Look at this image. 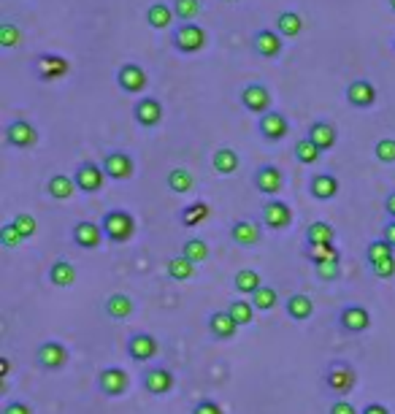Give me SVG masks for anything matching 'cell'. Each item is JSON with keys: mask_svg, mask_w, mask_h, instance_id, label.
<instances>
[{"mask_svg": "<svg viewBox=\"0 0 395 414\" xmlns=\"http://www.w3.org/2000/svg\"><path fill=\"white\" fill-rule=\"evenodd\" d=\"M101 228L111 244H127L136 236V217L125 209H111L101 219Z\"/></svg>", "mask_w": 395, "mask_h": 414, "instance_id": "cell-1", "label": "cell"}, {"mask_svg": "<svg viewBox=\"0 0 395 414\" xmlns=\"http://www.w3.org/2000/svg\"><path fill=\"white\" fill-rule=\"evenodd\" d=\"M206 41H209V35L198 22H179L173 28V35H171V46L179 54H195L206 46Z\"/></svg>", "mask_w": 395, "mask_h": 414, "instance_id": "cell-2", "label": "cell"}, {"mask_svg": "<svg viewBox=\"0 0 395 414\" xmlns=\"http://www.w3.org/2000/svg\"><path fill=\"white\" fill-rule=\"evenodd\" d=\"M325 384L336 396H350L352 390H355V384H357V374H355V368L350 363L333 360L328 366V371H325Z\"/></svg>", "mask_w": 395, "mask_h": 414, "instance_id": "cell-3", "label": "cell"}, {"mask_svg": "<svg viewBox=\"0 0 395 414\" xmlns=\"http://www.w3.org/2000/svg\"><path fill=\"white\" fill-rule=\"evenodd\" d=\"M252 54H258L263 60H276L285 49V38L276 33V28H260V30L252 33Z\"/></svg>", "mask_w": 395, "mask_h": 414, "instance_id": "cell-4", "label": "cell"}, {"mask_svg": "<svg viewBox=\"0 0 395 414\" xmlns=\"http://www.w3.org/2000/svg\"><path fill=\"white\" fill-rule=\"evenodd\" d=\"M239 100H241V106L246 108L249 114H258V117H263V114L271 111V92H268V87H265L263 81H249V84H244Z\"/></svg>", "mask_w": 395, "mask_h": 414, "instance_id": "cell-5", "label": "cell"}, {"mask_svg": "<svg viewBox=\"0 0 395 414\" xmlns=\"http://www.w3.org/2000/svg\"><path fill=\"white\" fill-rule=\"evenodd\" d=\"M33 74L41 79V81H57V79L68 76L71 74V62L65 60L62 54H38L35 62H33Z\"/></svg>", "mask_w": 395, "mask_h": 414, "instance_id": "cell-6", "label": "cell"}, {"mask_svg": "<svg viewBox=\"0 0 395 414\" xmlns=\"http://www.w3.org/2000/svg\"><path fill=\"white\" fill-rule=\"evenodd\" d=\"M74 182L81 192H87V195H95V192H101V187L106 182V171L101 163H92V160H84L81 166L76 168L74 173Z\"/></svg>", "mask_w": 395, "mask_h": 414, "instance_id": "cell-7", "label": "cell"}, {"mask_svg": "<svg viewBox=\"0 0 395 414\" xmlns=\"http://www.w3.org/2000/svg\"><path fill=\"white\" fill-rule=\"evenodd\" d=\"M127 387H130V376H127V371L120 366H108L101 371V376H98V390L108 396V398H120L127 393Z\"/></svg>", "mask_w": 395, "mask_h": 414, "instance_id": "cell-8", "label": "cell"}, {"mask_svg": "<svg viewBox=\"0 0 395 414\" xmlns=\"http://www.w3.org/2000/svg\"><path fill=\"white\" fill-rule=\"evenodd\" d=\"M6 144L8 146H16V149H33L38 144V130L35 125L28 122V120H14V122L6 125Z\"/></svg>", "mask_w": 395, "mask_h": 414, "instance_id": "cell-9", "label": "cell"}, {"mask_svg": "<svg viewBox=\"0 0 395 414\" xmlns=\"http://www.w3.org/2000/svg\"><path fill=\"white\" fill-rule=\"evenodd\" d=\"M103 171H106L108 179H114V182H125V179H130L133 173H136V163H133V157L127 152H122V149H114V152H106L103 157Z\"/></svg>", "mask_w": 395, "mask_h": 414, "instance_id": "cell-10", "label": "cell"}, {"mask_svg": "<svg viewBox=\"0 0 395 414\" xmlns=\"http://www.w3.org/2000/svg\"><path fill=\"white\" fill-rule=\"evenodd\" d=\"M260 219L268 230H287L292 225V212L285 200L271 198L263 209H260Z\"/></svg>", "mask_w": 395, "mask_h": 414, "instance_id": "cell-11", "label": "cell"}, {"mask_svg": "<svg viewBox=\"0 0 395 414\" xmlns=\"http://www.w3.org/2000/svg\"><path fill=\"white\" fill-rule=\"evenodd\" d=\"M117 84H120L122 92L138 95V92L147 90L149 79H147V71L138 62H125V65H120V71H117Z\"/></svg>", "mask_w": 395, "mask_h": 414, "instance_id": "cell-12", "label": "cell"}, {"mask_svg": "<svg viewBox=\"0 0 395 414\" xmlns=\"http://www.w3.org/2000/svg\"><path fill=\"white\" fill-rule=\"evenodd\" d=\"M35 363L44 368V371H60L68 363V350L62 341H44L38 350H35Z\"/></svg>", "mask_w": 395, "mask_h": 414, "instance_id": "cell-13", "label": "cell"}, {"mask_svg": "<svg viewBox=\"0 0 395 414\" xmlns=\"http://www.w3.org/2000/svg\"><path fill=\"white\" fill-rule=\"evenodd\" d=\"M252 184H255V190L263 192V195H276L282 187H285V173L282 168H276V166H260L255 173H252Z\"/></svg>", "mask_w": 395, "mask_h": 414, "instance_id": "cell-14", "label": "cell"}, {"mask_svg": "<svg viewBox=\"0 0 395 414\" xmlns=\"http://www.w3.org/2000/svg\"><path fill=\"white\" fill-rule=\"evenodd\" d=\"M344 95H347V103L352 108H371L377 103V87L368 79H355V81H350Z\"/></svg>", "mask_w": 395, "mask_h": 414, "instance_id": "cell-15", "label": "cell"}, {"mask_svg": "<svg viewBox=\"0 0 395 414\" xmlns=\"http://www.w3.org/2000/svg\"><path fill=\"white\" fill-rule=\"evenodd\" d=\"M258 133L265 138V141H271V144L282 141V138L290 133L287 117H285L282 111H268V114H263L258 122Z\"/></svg>", "mask_w": 395, "mask_h": 414, "instance_id": "cell-16", "label": "cell"}, {"mask_svg": "<svg viewBox=\"0 0 395 414\" xmlns=\"http://www.w3.org/2000/svg\"><path fill=\"white\" fill-rule=\"evenodd\" d=\"M106 233L101 228V222H92V219H81L74 225V244L81 249H98L103 244Z\"/></svg>", "mask_w": 395, "mask_h": 414, "instance_id": "cell-17", "label": "cell"}, {"mask_svg": "<svg viewBox=\"0 0 395 414\" xmlns=\"http://www.w3.org/2000/svg\"><path fill=\"white\" fill-rule=\"evenodd\" d=\"M133 117L141 127H157L166 117V108L157 98H141L136 106H133Z\"/></svg>", "mask_w": 395, "mask_h": 414, "instance_id": "cell-18", "label": "cell"}, {"mask_svg": "<svg viewBox=\"0 0 395 414\" xmlns=\"http://www.w3.org/2000/svg\"><path fill=\"white\" fill-rule=\"evenodd\" d=\"M157 350H160V344H157V338L152 333H133V336L127 338V355L136 363L152 360L154 355H157Z\"/></svg>", "mask_w": 395, "mask_h": 414, "instance_id": "cell-19", "label": "cell"}, {"mask_svg": "<svg viewBox=\"0 0 395 414\" xmlns=\"http://www.w3.org/2000/svg\"><path fill=\"white\" fill-rule=\"evenodd\" d=\"M338 325L347 333H363L371 328V314L363 306H344L338 311Z\"/></svg>", "mask_w": 395, "mask_h": 414, "instance_id": "cell-20", "label": "cell"}, {"mask_svg": "<svg viewBox=\"0 0 395 414\" xmlns=\"http://www.w3.org/2000/svg\"><path fill=\"white\" fill-rule=\"evenodd\" d=\"M144 387L152 396H168L173 390V374L163 366H152L144 371Z\"/></svg>", "mask_w": 395, "mask_h": 414, "instance_id": "cell-21", "label": "cell"}, {"mask_svg": "<svg viewBox=\"0 0 395 414\" xmlns=\"http://www.w3.org/2000/svg\"><path fill=\"white\" fill-rule=\"evenodd\" d=\"M230 238L239 246H255L263 238V228L260 222H252V219H236L230 225Z\"/></svg>", "mask_w": 395, "mask_h": 414, "instance_id": "cell-22", "label": "cell"}, {"mask_svg": "<svg viewBox=\"0 0 395 414\" xmlns=\"http://www.w3.org/2000/svg\"><path fill=\"white\" fill-rule=\"evenodd\" d=\"M309 192L314 200H333L338 195V179L333 173H314L311 182H309Z\"/></svg>", "mask_w": 395, "mask_h": 414, "instance_id": "cell-23", "label": "cell"}, {"mask_svg": "<svg viewBox=\"0 0 395 414\" xmlns=\"http://www.w3.org/2000/svg\"><path fill=\"white\" fill-rule=\"evenodd\" d=\"M236 330H239V322L230 317L228 309L225 311H214L212 317H209V333L217 341H230V338L236 336Z\"/></svg>", "mask_w": 395, "mask_h": 414, "instance_id": "cell-24", "label": "cell"}, {"mask_svg": "<svg viewBox=\"0 0 395 414\" xmlns=\"http://www.w3.org/2000/svg\"><path fill=\"white\" fill-rule=\"evenodd\" d=\"M314 144H317L322 152H331L336 146V141H338V130H336L331 122H325V120H317V122L309 125V136Z\"/></svg>", "mask_w": 395, "mask_h": 414, "instance_id": "cell-25", "label": "cell"}, {"mask_svg": "<svg viewBox=\"0 0 395 414\" xmlns=\"http://www.w3.org/2000/svg\"><path fill=\"white\" fill-rule=\"evenodd\" d=\"M173 19H176V14H173V8L168 6V3H152L149 8H147V25L152 28V30H168L171 25H173Z\"/></svg>", "mask_w": 395, "mask_h": 414, "instance_id": "cell-26", "label": "cell"}, {"mask_svg": "<svg viewBox=\"0 0 395 414\" xmlns=\"http://www.w3.org/2000/svg\"><path fill=\"white\" fill-rule=\"evenodd\" d=\"M76 190L79 187H76V182H74V176H65V173H55V176H49V182H46V192H49V198H55V200H68Z\"/></svg>", "mask_w": 395, "mask_h": 414, "instance_id": "cell-27", "label": "cell"}, {"mask_svg": "<svg viewBox=\"0 0 395 414\" xmlns=\"http://www.w3.org/2000/svg\"><path fill=\"white\" fill-rule=\"evenodd\" d=\"M212 166L217 168V173L230 176V173H236V171H239V166H241V157H239V152H236L233 146H219L212 157Z\"/></svg>", "mask_w": 395, "mask_h": 414, "instance_id": "cell-28", "label": "cell"}, {"mask_svg": "<svg viewBox=\"0 0 395 414\" xmlns=\"http://www.w3.org/2000/svg\"><path fill=\"white\" fill-rule=\"evenodd\" d=\"M212 214V206L206 203V200H195V203H190V206H184L182 214H179V222H182L184 228H198L200 222H206Z\"/></svg>", "mask_w": 395, "mask_h": 414, "instance_id": "cell-29", "label": "cell"}, {"mask_svg": "<svg viewBox=\"0 0 395 414\" xmlns=\"http://www.w3.org/2000/svg\"><path fill=\"white\" fill-rule=\"evenodd\" d=\"M276 33H279L282 38H295V35H301V33H304V16L298 14V11H282V14L276 16Z\"/></svg>", "mask_w": 395, "mask_h": 414, "instance_id": "cell-30", "label": "cell"}, {"mask_svg": "<svg viewBox=\"0 0 395 414\" xmlns=\"http://www.w3.org/2000/svg\"><path fill=\"white\" fill-rule=\"evenodd\" d=\"M287 314H290V320H295V322L311 320V314H314V301H311L309 295L295 292V295H290L287 298Z\"/></svg>", "mask_w": 395, "mask_h": 414, "instance_id": "cell-31", "label": "cell"}, {"mask_svg": "<svg viewBox=\"0 0 395 414\" xmlns=\"http://www.w3.org/2000/svg\"><path fill=\"white\" fill-rule=\"evenodd\" d=\"M49 282H52L55 287H71V284L76 282V268H74V263H68V260L52 263V268H49Z\"/></svg>", "mask_w": 395, "mask_h": 414, "instance_id": "cell-32", "label": "cell"}, {"mask_svg": "<svg viewBox=\"0 0 395 414\" xmlns=\"http://www.w3.org/2000/svg\"><path fill=\"white\" fill-rule=\"evenodd\" d=\"M304 258L311 265H322V263H341V255H338V249H336L333 244H306V252Z\"/></svg>", "mask_w": 395, "mask_h": 414, "instance_id": "cell-33", "label": "cell"}, {"mask_svg": "<svg viewBox=\"0 0 395 414\" xmlns=\"http://www.w3.org/2000/svg\"><path fill=\"white\" fill-rule=\"evenodd\" d=\"M166 184L171 192L184 195V192H190V190L195 187V176H193V171H187V168H173V171H168Z\"/></svg>", "mask_w": 395, "mask_h": 414, "instance_id": "cell-34", "label": "cell"}, {"mask_svg": "<svg viewBox=\"0 0 395 414\" xmlns=\"http://www.w3.org/2000/svg\"><path fill=\"white\" fill-rule=\"evenodd\" d=\"M292 157H295V163H301V166H314L319 157H322V149H319L311 138H301V141H295V146H292Z\"/></svg>", "mask_w": 395, "mask_h": 414, "instance_id": "cell-35", "label": "cell"}, {"mask_svg": "<svg viewBox=\"0 0 395 414\" xmlns=\"http://www.w3.org/2000/svg\"><path fill=\"white\" fill-rule=\"evenodd\" d=\"M106 314L111 317V320H127L130 314H133V301L127 298V295H122V292H114V295H108L106 301Z\"/></svg>", "mask_w": 395, "mask_h": 414, "instance_id": "cell-36", "label": "cell"}, {"mask_svg": "<svg viewBox=\"0 0 395 414\" xmlns=\"http://www.w3.org/2000/svg\"><path fill=\"white\" fill-rule=\"evenodd\" d=\"M336 238V230L333 225H328L325 219H317L306 228V244L317 246V244H333Z\"/></svg>", "mask_w": 395, "mask_h": 414, "instance_id": "cell-37", "label": "cell"}, {"mask_svg": "<svg viewBox=\"0 0 395 414\" xmlns=\"http://www.w3.org/2000/svg\"><path fill=\"white\" fill-rule=\"evenodd\" d=\"M233 287L241 292V295H255L263 287V279H260V274L255 268H241L236 274V279H233Z\"/></svg>", "mask_w": 395, "mask_h": 414, "instance_id": "cell-38", "label": "cell"}, {"mask_svg": "<svg viewBox=\"0 0 395 414\" xmlns=\"http://www.w3.org/2000/svg\"><path fill=\"white\" fill-rule=\"evenodd\" d=\"M168 276H171V279H173V282H187V279H193V276H195V263L193 260H187V258H184V255H176V258H171V260H168Z\"/></svg>", "mask_w": 395, "mask_h": 414, "instance_id": "cell-39", "label": "cell"}, {"mask_svg": "<svg viewBox=\"0 0 395 414\" xmlns=\"http://www.w3.org/2000/svg\"><path fill=\"white\" fill-rule=\"evenodd\" d=\"M182 255L187 258V260H193L198 265V263L209 260V244L200 238V236H195V238H187L182 244Z\"/></svg>", "mask_w": 395, "mask_h": 414, "instance_id": "cell-40", "label": "cell"}, {"mask_svg": "<svg viewBox=\"0 0 395 414\" xmlns=\"http://www.w3.org/2000/svg\"><path fill=\"white\" fill-rule=\"evenodd\" d=\"M395 249L384 238H377V241H371L368 244V249H365V263L368 265H374V263H382V260H390V258H395L393 255Z\"/></svg>", "mask_w": 395, "mask_h": 414, "instance_id": "cell-41", "label": "cell"}, {"mask_svg": "<svg viewBox=\"0 0 395 414\" xmlns=\"http://www.w3.org/2000/svg\"><path fill=\"white\" fill-rule=\"evenodd\" d=\"M276 304H279V292H276L274 287H268V284H263V287L252 295V306H255V311H271V309H276Z\"/></svg>", "mask_w": 395, "mask_h": 414, "instance_id": "cell-42", "label": "cell"}, {"mask_svg": "<svg viewBox=\"0 0 395 414\" xmlns=\"http://www.w3.org/2000/svg\"><path fill=\"white\" fill-rule=\"evenodd\" d=\"M228 314L239 322V328H241V325H249V322L255 320V306H252L249 301H244V298H236L228 306Z\"/></svg>", "mask_w": 395, "mask_h": 414, "instance_id": "cell-43", "label": "cell"}, {"mask_svg": "<svg viewBox=\"0 0 395 414\" xmlns=\"http://www.w3.org/2000/svg\"><path fill=\"white\" fill-rule=\"evenodd\" d=\"M173 14L179 22H195L200 14V0H173Z\"/></svg>", "mask_w": 395, "mask_h": 414, "instance_id": "cell-44", "label": "cell"}, {"mask_svg": "<svg viewBox=\"0 0 395 414\" xmlns=\"http://www.w3.org/2000/svg\"><path fill=\"white\" fill-rule=\"evenodd\" d=\"M19 41H22V30L16 28L11 19H6V22H0V46L3 49H14V46H19Z\"/></svg>", "mask_w": 395, "mask_h": 414, "instance_id": "cell-45", "label": "cell"}, {"mask_svg": "<svg viewBox=\"0 0 395 414\" xmlns=\"http://www.w3.org/2000/svg\"><path fill=\"white\" fill-rule=\"evenodd\" d=\"M374 157L384 166L395 163V138H379L377 146H374Z\"/></svg>", "mask_w": 395, "mask_h": 414, "instance_id": "cell-46", "label": "cell"}, {"mask_svg": "<svg viewBox=\"0 0 395 414\" xmlns=\"http://www.w3.org/2000/svg\"><path fill=\"white\" fill-rule=\"evenodd\" d=\"M14 222V228L22 233V238H33L35 236V230H38V222H35V217L28 214V212H19V214L11 219Z\"/></svg>", "mask_w": 395, "mask_h": 414, "instance_id": "cell-47", "label": "cell"}, {"mask_svg": "<svg viewBox=\"0 0 395 414\" xmlns=\"http://www.w3.org/2000/svg\"><path fill=\"white\" fill-rule=\"evenodd\" d=\"M25 241L22 238V233L14 228V222H6V225H0V244L6 246V249H14Z\"/></svg>", "mask_w": 395, "mask_h": 414, "instance_id": "cell-48", "label": "cell"}, {"mask_svg": "<svg viewBox=\"0 0 395 414\" xmlns=\"http://www.w3.org/2000/svg\"><path fill=\"white\" fill-rule=\"evenodd\" d=\"M314 268H317V276L322 282H333V279L341 276V265L338 263H322V265H314Z\"/></svg>", "mask_w": 395, "mask_h": 414, "instance_id": "cell-49", "label": "cell"}, {"mask_svg": "<svg viewBox=\"0 0 395 414\" xmlns=\"http://www.w3.org/2000/svg\"><path fill=\"white\" fill-rule=\"evenodd\" d=\"M371 268V274L377 276V279H390L395 274V258L390 260H382V263H374V265H368Z\"/></svg>", "mask_w": 395, "mask_h": 414, "instance_id": "cell-50", "label": "cell"}, {"mask_svg": "<svg viewBox=\"0 0 395 414\" xmlns=\"http://www.w3.org/2000/svg\"><path fill=\"white\" fill-rule=\"evenodd\" d=\"M193 414H225L222 412V406L217 403V401L212 398H203L195 403V409H193Z\"/></svg>", "mask_w": 395, "mask_h": 414, "instance_id": "cell-51", "label": "cell"}, {"mask_svg": "<svg viewBox=\"0 0 395 414\" xmlns=\"http://www.w3.org/2000/svg\"><path fill=\"white\" fill-rule=\"evenodd\" d=\"M0 414H33V409L25 403V401H11V403L3 406V412Z\"/></svg>", "mask_w": 395, "mask_h": 414, "instance_id": "cell-52", "label": "cell"}, {"mask_svg": "<svg viewBox=\"0 0 395 414\" xmlns=\"http://www.w3.org/2000/svg\"><path fill=\"white\" fill-rule=\"evenodd\" d=\"M331 414H360V412L352 406L350 401H336L333 406H331Z\"/></svg>", "mask_w": 395, "mask_h": 414, "instance_id": "cell-53", "label": "cell"}, {"mask_svg": "<svg viewBox=\"0 0 395 414\" xmlns=\"http://www.w3.org/2000/svg\"><path fill=\"white\" fill-rule=\"evenodd\" d=\"M382 238L395 249V219H390V222L382 228Z\"/></svg>", "mask_w": 395, "mask_h": 414, "instance_id": "cell-54", "label": "cell"}, {"mask_svg": "<svg viewBox=\"0 0 395 414\" xmlns=\"http://www.w3.org/2000/svg\"><path fill=\"white\" fill-rule=\"evenodd\" d=\"M360 414H390V409H387L384 403H368Z\"/></svg>", "mask_w": 395, "mask_h": 414, "instance_id": "cell-55", "label": "cell"}, {"mask_svg": "<svg viewBox=\"0 0 395 414\" xmlns=\"http://www.w3.org/2000/svg\"><path fill=\"white\" fill-rule=\"evenodd\" d=\"M384 209H387V214L395 219V190L390 192V195H387V198H384Z\"/></svg>", "mask_w": 395, "mask_h": 414, "instance_id": "cell-56", "label": "cell"}, {"mask_svg": "<svg viewBox=\"0 0 395 414\" xmlns=\"http://www.w3.org/2000/svg\"><path fill=\"white\" fill-rule=\"evenodd\" d=\"M8 371H11V360H8V357H0V376L6 379V376H8Z\"/></svg>", "mask_w": 395, "mask_h": 414, "instance_id": "cell-57", "label": "cell"}, {"mask_svg": "<svg viewBox=\"0 0 395 414\" xmlns=\"http://www.w3.org/2000/svg\"><path fill=\"white\" fill-rule=\"evenodd\" d=\"M390 3V11H395V0H387Z\"/></svg>", "mask_w": 395, "mask_h": 414, "instance_id": "cell-58", "label": "cell"}, {"mask_svg": "<svg viewBox=\"0 0 395 414\" xmlns=\"http://www.w3.org/2000/svg\"><path fill=\"white\" fill-rule=\"evenodd\" d=\"M225 3H233V0H225Z\"/></svg>", "mask_w": 395, "mask_h": 414, "instance_id": "cell-59", "label": "cell"}, {"mask_svg": "<svg viewBox=\"0 0 395 414\" xmlns=\"http://www.w3.org/2000/svg\"><path fill=\"white\" fill-rule=\"evenodd\" d=\"M393 49H395V41H393Z\"/></svg>", "mask_w": 395, "mask_h": 414, "instance_id": "cell-60", "label": "cell"}]
</instances>
